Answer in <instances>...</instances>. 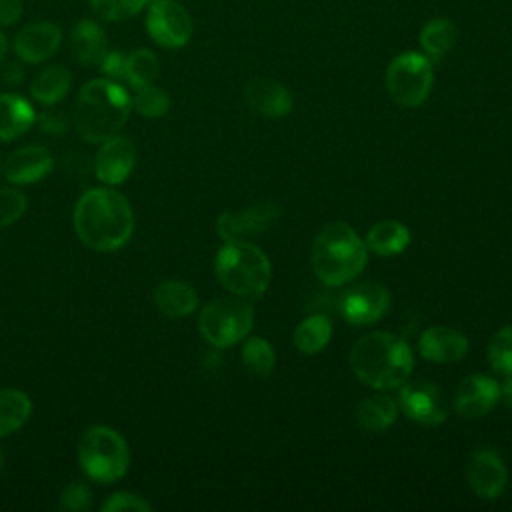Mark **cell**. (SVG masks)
<instances>
[{
    "label": "cell",
    "mask_w": 512,
    "mask_h": 512,
    "mask_svg": "<svg viewBox=\"0 0 512 512\" xmlns=\"http://www.w3.org/2000/svg\"><path fill=\"white\" fill-rule=\"evenodd\" d=\"M72 224L84 246L98 252H114L134 232V210L122 192L112 186H96L76 200Z\"/></svg>",
    "instance_id": "6da1fadb"
},
{
    "label": "cell",
    "mask_w": 512,
    "mask_h": 512,
    "mask_svg": "<svg viewBox=\"0 0 512 512\" xmlns=\"http://www.w3.org/2000/svg\"><path fill=\"white\" fill-rule=\"evenodd\" d=\"M132 96L110 78L88 80L72 106V126L78 136L90 144H100L116 136L128 122Z\"/></svg>",
    "instance_id": "7a4b0ae2"
},
{
    "label": "cell",
    "mask_w": 512,
    "mask_h": 512,
    "mask_svg": "<svg viewBox=\"0 0 512 512\" xmlns=\"http://www.w3.org/2000/svg\"><path fill=\"white\" fill-rule=\"evenodd\" d=\"M350 366L358 380L374 390L402 386L414 366L408 342L390 332H370L356 340L350 352Z\"/></svg>",
    "instance_id": "3957f363"
},
{
    "label": "cell",
    "mask_w": 512,
    "mask_h": 512,
    "mask_svg": "<svg viewBox=\"0 0 512 512\" xmlns=\"http://www.w3.org/2000/svg\"><path fill=\"white\" fill-rule=\"evenodd\" d=\"M310 262L322 284L344 286L364 270L368 248L350 224L330 222L318 230Z\"/></svg>",
    "instance_id": "277c9868"
},
{
    "label": "cell",
    "mask_w": 512,
    "mask_h": 512,
    "mask_svg": "<svg viewBox=\"0 0 512 512\" xmlns=\"http://www.w3.org/2000/svg\"><path fill=\"white\" fill-rule=\"evenodd\" d=\"M214 274L230 294L260 298L268 290L272 264L266 252L248 240L224 242L214 256Z\"/></svg>",
    "instance_id": "5b68a950"
},
{
    "label": "cell",
    "mask_w": 512,
    "mask_h": 512,
    "mask_svg": "<svg viewBox=\"0 0 512 512\" xmlns=\"http://www.w3.org/2000/svg\"><path fill=\"white\" fill-rule=\"evenodd\" d=\"M78 464L82 472L94 482H116L130 468L128 442L118 430L110 426H90L78 440Z\"/></svg>",
    "instance_id": "8992f818"
},
{
    "label": "cell",
    "mask_w": 512,
    "mask_h": 512,
    "mask_svg": "<svg viewBox=\"0 0 512 512\" xmlns=\"http://www.w3.org/2000/svg\"><path fill=\"white\" fill-rule=\"evenodd\" d=\"M254 324L252 306L240 298H214L198 316V330L208 344L214 348H228L244 340Z\"/></svg>",
    "instance_id": "52a82bcc"
},
{
    "label": "cell",
    "mask_w": 512,
    "mask_h": 512,
    "mask_svg": "<svg viewBox=\"0 0 512 512\" xmlns=\"http://www.w3.org/2000/svg\"><path fill=\"white\" fill-rule=\"evenodd\" d=\"M384 82L390 98L396 104L404 108H416L428 98L432 90V60L424 52H402L390 60Z\"/></svg>",
    "instance_id": "ba28073f"
},
{
    "label": "cell",
    "mask_w": 512,
    "mask_h": 512,
    "mask_svg": "<svg viewBox=\"0 0 512 512\" xmlns=\"http://www.w3.org/2000/svg\"><path fill=\"white\" fill-rule=\"evenodd\" d=\"M146 30L158 46L182 48L192 36V18L176 0H154L146 14Z\"/></svg>",
    "instance_id": "9c48e42d"
},
{
    "label": "cell",
    "mask_w": 512,
    "mask_h": 512,
    "mask_svg": "<svg viewBox=\"0 0 512 512\" xmlns=\"http://www.w3.org/2000/svg\"><path fill=\"white\" fill-rule=\"evenodd\" d=\"M398 408L422 426H438L448 416L444 392L428 380L404 382L398 392Z\"/></svg>",
    "instance_id": "30bf717a"
},
{
    "label": "cell",
    "mask_w": 512,
    "mask_h": 512,
    "mask_svg": "<svg viewBox=\"0 0 512 512\" xmlns=\"http://www.w3.org/2000/svg\"><path fill=\"white\" fill-rule=\"evenodd\" d=\"M390 292L380 282L352 284L340 296V312L348 324L366 326L378 322L390 308Z\"/></svg>",
    "instance_id": "8fae6325"
},
{
    "label": "cell",
    "mask_w": 512,
    "mask_h": 512,
    "mask_svg": "<svg viewBox=\"0 0 512 512\" xmlns=\"http://www.w3.org/2000/svg\"><path fill=\"white\" fill-rule=\"evenodd\" d=\"M280 206L274 202H256L242 212H224L216 220V232L224 242L248 240L268 230L280 218Z\"/></svg>",
    "instance_id": "7c38bea8"
},
{
    "label": "cell",
    "mask_w": 512,
    "mask_h": 512,
    "mask_svg": "<svg viewBox=\"0 0 512 512\" xmlns=\"http://www.w3.org/2000/svg\"><path fill=\"white\" fill-rule=\"evenodd\" d=\"M136 166V146L128 136L116 134L104 142L94 158V174L104 186L126 182Z\"/></svg>",
    "instance_id": "4fadbf2b"
},
{
    "label": "cell",
    "mask_w": 512,
    "mask_h": 512,
    "mask_svg": "<svg viewBox=\"0 0 512 512\" xmlns=\"http://www.w3.org/2000/svg\"><path fill=\"white\" fill-rule=\"evenodd\" d=\"M470 490L482 500H494L502 494L508 480V470L498 452L492 448H478L470 456L466 468Z\"/></svg>",
    "instance_id": "5bb4252c"
},
{
    "label": "cell",
    "mask_w": 512,
    "mask_h": 512,
    "mask_svg": "<svg viewBox=\"0 0 512 512\" xmlns=\"http://www.w3.org/2000/svg\"><path fill=\"white\" fill-rule=\"evenodd\" d=\"M54 168L52 152L42 144H26L12 150L2 162V174L10 184L24 186L40 182Z\"/></svg>",
    "instance_id": "9a60e30c"
},
{
    "label": "cell",
    "mask_w": 512,
    "mask_h": 512,
    "mask_svg": "<svg viewBox=\"0 0 512 512\" xmlns=\"http://www.w3.org/2000/svg\"><path fill=\"white\" fill-rule=\"evenodd\" d=\"M62 30L54 22H32L26 24L14 38V54L24 64L46 62L60 48Z\"/></svg>",
    "instance_id": "2e32d148"
},
{
    "label": "cell",
    "mask_w": 512,
    "mask_h": 512,
    "mask_svg": "<svg viewBox=\"0 0 512 512\" xmlns=\"http://www.w3.org/2000/svg\"><path fill=\"white\" fill-rule=\"evenodd\" d=\"M498 400L500 384L486 374H472L460 382L454 396V408L462 418L474 420L488 414Z\"/></svg>",
    "instance_id": "e0dca14e"
},
{
    "label": "cell",
    "mask_w": 512,
    "mask_h": 512,
    "mask_svg": "<svg viewBox=\"0 0 512 512\" xmlns=\"http://www.w3.org/2000/svg\"><path fill=\"white\" fill-rule=\"evenodd\" d=\"M244 102L264 118H284L294 110L292 92L272 78H252L244 84Z\"/></svg>",
    "instance_id": "ac0fdd59"
},
{
    "label": "cell",
    "mask_w": 512,
    "mask_h": 512,
    "mask_svg": "<svg viewBox=\"0 0 512 512\" xmlns=\"http://www.w3.org/2000/svg\"><path fill=\"white\" fill-rule=\"evenodd\" d=\"M418 352L428 362L452 364L466 356L468 338L450 326H430L418 338Z\"/></svg>",
    "instance_id": "d6986e66"
},
{
    "label": "cell",
    "mask_w": 512,
    "mask_h": 512,
    "mask_svg": "<svg viewBox=\"0 0 512 512\" xmlns=\"http://www.w3.org/2000/svg\"><path fill=\"white\" fill-rule=\"evenodd\" d=\"M72 56L82 66H98L108 52L106 32L94 20H78L70 30Z\"/></svg>",
    "instance_id": "ffe728a7"
},
{
    "label": "cell",
    "mask_w": 512,
    "mask_h": 512,
    "mask_svg": "<svg viewBox=\"0 0 512 512\" xmlns=\"http://www.w3.org/2000/svg\"><path fill=\"white\" fill-rule=\"evenodd\" d=\"M36 124L34 106L20 94H0V140L12 142Z\"/></svg>",
    "instance_id": "44dd1931"
},
{
    "label": "cell",
    "mask_w": 512,
    "mask_h": 512,
    "mask_svg": "<svg viewBox=\"0 0 512 512\" xmlns=\"http://www.w3.org/2000/svg\"><path fill=\"white\" fill-rule=\"evenodd\" d=\"M154 306L168 318H186L198 308L194 286L182 280H164L154 288Z\"/></svg>",
    "instance_id": "7402d4cb"
},
{
    "label": "cell",
    "mask_w": 512,
    "mask_h": 512,
    "mask_svg": "<svg viewBox=\"0 0 512 512\" xmlns=\"http://www.w3.org/2000/svg\"><path fill=\"white\" fill-rule=\"evenodd\" d=\"M72 86V74L66 66L50 64L42 68L30 82L32 98L42 106L58 104Z\"/></svg>",
    "instance_id": "603a6c76"
},
{
    "label": "cell",
    "mask_w": 512,
    "mask_h": 512,
    "mask_svg": "<svg viewBox=\"0 0 512 512\" xmlns=\"http://www.w3.org/2000/svg\"><path fill=\"white\" fill-rule=\"evenodd\" d=\"M364 244L378 256H396L410 244V230L400 220H380L370 226Z\"/></svg>",
    "instance_id": "cb8c5ba5"
},
{
    "label": "cell",
    "mask_w": 512,
    "mask_h": 512,
    "mask_svg": "<svg viewBox=\"0 0 512 512\" xmlns=\"http://www.w3.org/2000/svg\"><path fill=\"white\" fill-rule=\"evenodd\" d=\"M32 416V400L18 388H0V438L18 432Z\"/></svg>",
    "instance_id": "d4e9b609"
},
{
    "label": "cell",
    "mask_w": 512,
    "mask_h": 512,
    "mask_svg": "<svg viewBox=\"0 0 512 512\" xmlns=\"http://www.w3.org/2000/svg\"><path fill=\"white\" fill-rule=\"evenodd\" d=\"M398 402L388 396H370L356 408V424L364 432H384L398 418Z\"/></svg>",
    "instance_id": "484cf974"
},
{
    "label": "cell",
    "mask_w": 512,
    "mask_h": 512,
    "mask_svg": "<svg viewBox=\"0 0 512 512\" xmlns=\"http://www.w3.org/2000/svg\"><path fill=\"white\" fill-rule=\"evenodd\" d=\"M456 36V24L450 18H432L420 30V46L432 62L442 60L456 44Z\"/></svg>",
    "instance_id": "4316f807"
},
{
    "label": "cell",
    "mask_w": 512,
    "mask_h": 512,
    "mask_svg": "<svg viewBox=\"0 0 512 512\" xmlns=\"http://www.w3.org/2000/svg\"><path fill=\"white\" fill-rule=\"evenodd\" d=\"M332 336V322L324 314H312L306 316L294 330V346L298 352L312 356L318 354Z\"/></svg>",
    "instance_id": "83f0119b"
},
{
    "label": "cell",
    "mask_w": 512,
    "mask_h": 512,
    "mask_svg": "<svg viewBox=\"0 0 512 512\" xmlns=\"http://www.w3.org/2000/svg\"><path fill=\"white\" fill-rule=\"evenodd\" d=\"M160 72L158 56L148 48H136L126 54V68L124 80L136 90L146 84H152Z\"/></svg>",
    "instance_id": "f1b7e54d"
},
{
    "label": "cell",
    "mask_w": 512,
    "mask_h": 512,
    "mask_svg": "<svg viewBox=\"0 0 512 512\" xmlns=\"http://www.w3.org/2000/svg\"><path fill=\"white\" fill-rule=\"evenodd\" d=\"M242 364L248 372L256 376H268L276 364V354L272 344L260 336L248 338L242 346Z\"/></svg>",
    "instance_id": "f546056e"
},
{
    "label": "cell",
    "mask_w": 512,
    "mask_h": 512,
    "mask_svg": "<svg viewBox=\"0 0 512 512\" xmlns=\"http://www.w3.org/2000/svg\"><path fill=\"white\" fill-rule=\"evenodd\" d=\"M170 104L168 92L154 82L136 88L132 96V110L144 118H162L170 110Z\"/></svg>",
    "instance_id": "4dcf8cb0"
},
{
    "label": "cell",
    "mask_w": 512,
    "mask_h": 512,
    "mask_svg": "<svg viewBox=\"0 0 512 512\" xmlns=\"http://www.w3.org/2000/svg\"><path fill=\"white\" fill-rule=\"evenodd\" d=\"M488 362L500 374H512V324L494 332L488 342Z\"/></svg>",
    "instance_id": "1f68e13d"
},
{
    "label": "cell",
    "mask_w": 512,
    "mask_h": 512,
    "mask_svg": "<svg viewBox=\"0 0 512 512\" xmlns=\"http://www.w3.org/2000/svg\"><path fill=\"white\" fill-rule=\"evenodd\" d=\"M92 12L106 22H122L136 16L148 0H88Z\"/></svg>",
    "instance_id": "d6a6232c"
},
{
    "label": "cell",
    "mask_w": 512,
    "mask_h": 512,
    "mask_svg": "<svg viewBox=\"0 0 512 512\" xmlns=\"http://www.w3.org/2000/svg\"><path fill=\"white\" fill-rule=\"evenodd\" d=\"M28 208V196L12 186L0 188V228L18 222Z\"/></svg>",
    "instance_id": "836d02e7"
},
{
    "label": "cell",
    "mask_w": 512,
    "mask_h": 512,
    "mask_svg": "<svg viewBox=\"0 0 512 512\" xmlns=\"http://www.w3.org/2000/svg\"><path fill=\"white\" fill-rule=\"evenodd\" d=\"M58 510L64 512H86L92 508V490L86 482H70L58 496Z\"/></svg>",
    "instance_id": "e575fe53"
},
{
    "label": "cell",
    "mask_w": 512,
    "mask_h": 512,
    "mask_svg": "<svg viewBox=\"0 0 512 512\" xmlns=\"http://www.w3.org/2000/svg\"><path fill=\"white\" fill-rule=\"evenodd\" d=\"M102 512H150L152 510V504L136 494V492H114L110 494L102 506H100Z\"/></svg>",
    "instance_id": "d590c367"
},
{
    "label": "cell",
    "mask_w": 512,
    "mask_h": 512,
    "mask_svg": "<svg viewBox=\"0 0 512 512\" xmlns=\"http://www.w3.org/2000/svg\"><path fill=\"white\" fill-rule=\"evenodd\" d=\"M36 124L40 128L42 134H50V136H60L64 132H68L70 124H72V118H68L64 112L60 110H46V112H40L36 116Z\"/></svg>",
    "instance_id": "8d00e7d4"
},
{
    "label": "cell",
    "mask_w": 512,
    "mask_h": 512,
    "mask_svg": "<svg viewBox=\"0 0 512 512\" xmlns=\"http://www.w3.org/2000/svg\"><path fill=\"white\" fill-rule=\"evenodd\" d=\"M104 78L110 80H124V68H126V54L120 50H108L106 56L102 58V62L98 64Z\"/></svg>",
    "instance_id": "74e56055"
},
{
    "label": "cell",
    "mask_w": 512,
    "mask_h": 512,
    "mask_svg": "<svg viewBox=\"0 0 512 512\" xmlns=\"http://www.w3.org/2000/svg\"><path fill=\"white\" fill-rule=\"evenodd\" d=\"M22 16V0H0V26H10Z\"/></svg>",
    "instance_id": "f35d334b"
},
{
    "label": "cell",
    "mask_w": 512,
    "mask_h": 512,
    "mask_svg": "<svg viewBox=\"0 0 512 512\" xmlns=\"http://www.w3.org/2000/svg\"><path fill=\"white\" fill-rule=\"evenodd\" d=\"M0 78L4 84L8 86H14V84H20L22 78H24V68L18 64V62H4L0 66Z\"/></svg>",
    "instance_id": "ab89813d"
},
{
    "label": "cell",
    "mask_w": 512,
    "mask_h": 512,
    "mask_svg": "<svg viewBox=\"0 0 512 512\" xmlns=\"http://www.w3.org/2000/svg\"><path fill=\"white\" fill-rule=\"evenodd\" d=\"M500 398H504V404L512 410V374H508V378L500 386Z\"/></svg>",
    "instance_id": "60d3db41"
},
{
    "label": "cell",
    "mask_w": 512,
    "mask_h": 512,
    "mask_svg": "<svg viewBox=\"0 0 512 512\" xmlns=\"http://www.w3.org/2000/svg\"><path fill=\"white\" fill-rule=\"evenodd\" d=\"M6 52H8V40H6V36H4V32H0V62L4 60V56H6Z\"/></svg>",
    "instance_id": "b9f144b4"
},
{
    "label": "cell",
    "mask_w": 512,
    "mask_h": 512,
    "mask_svg": "<svg viewBox=\"0 0 512 512\" xmlns=\"http://www.w3.org/2000/svg\"><path fill=\"white\" fill-rule=\"evenodd\" d=\"M2 468H4V452L0 448V472H2Z\"/></svg>",
    "instance_id": "7bdbcfd3"
},
{
    "label": "cell",
    "mask_w": 512,
    "mask_h": 512,
    "mask_svg": "<svg viewBox=\"0 0 512 512\" xmlns=\"http://www.w3.org/2000/svg\"><path fill=\"white\" fill-rule=\"evenodd\" d=\"M0 172H2V162H0Z\"/></svg>",
    "instance_id": "ee69618b"
}]
</instances>
